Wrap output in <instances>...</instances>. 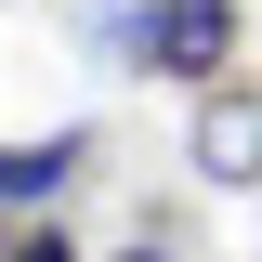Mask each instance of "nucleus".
I'll return each instance as SVG.
<instances>
[{
	"label": "nucleus",
	"instance_id": "nucleus-4",
	"mask_svg": "<svg viewBox=\"0 0 262 262\" xmlns=\"http://www.w3.org/2000/svg\"><path fill=\"white\" fill-rule=\"evenodd\" d=\"M0 262H79V249H66L53 223H27V236H13V249H0Z\"/></svg>",
	"mask_w": 262,
	"mask_h": 262
},
{
	"label": "nucleus",
	"instance_id": "nucleus-3",
	"mask_svg": "<svg viewBox=\"0 0 262 262\" xmlns=\"http://www.w3.org/2000/svg\"><path fill=\"white\" fill-rule=\"evenodd\" d=\"M92 170V131H27V144H0V210H66Z\"/></svg>",
	"mask_w": 262,
	"mask_h": 262
},
{
	"label": "nucleus",
	"instance_id": "nucleus-2",
	"mask_svg": "<svg viewBox=\"0 0 262 262\" xmlns=\"http://www.w3.org/2000/svg\"><path fill=\"white\" fill-rule=\"evenodd\" d=\"M184 158L210 196H262V79H210L184 118Z\"/></svg>",
	"mask_w": 262,
	"mask_h": 262
},
{
	"label": "nucleus",
	"instance_id": "nucleus-1",
	"mask_svg": "<svg viewBox=\"0 0 262 262\" xmlns=\"http://www.w3.org/2000/svg\"><path fill=\"white\" fill-rule=\"evenodd\" d=\"M249 53V0H131V79H170V92H210Z\"/></svg>",
	"mask_w": 262,
	"mask_h": 262
},
{
	"label": "nucleus",
	"instance_id": "nucleus-5",
	"mask_svg": "<svg viewBox=\"0 0 262 262\" xmlns=\"http://www.w3.org/2000/svg\"><path fill=\"white\" fill-rule=\"evenodd\" d=\"M105 262H184V249H170V236L144 223V236H131V249H105Z\"/></svg>",
	"mask_w": 262,
	"mask_h": 262
}]
</instances>
